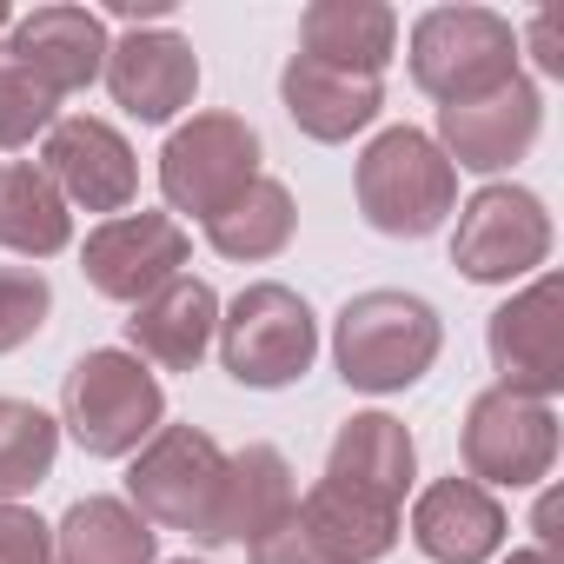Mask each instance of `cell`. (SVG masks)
<instances>
[{"instance_id":"cell-1","label":"cell","mask_w":564,"mask_h":564,"mask_svg":"<svg viewBox=\"0 0 564 564\" xmlns=\"http://www.w3.org/2000/svg\"><path fill=\"white\" fill-rule=\"evenodd\" d=\"M438 352H445L438 313L399 286H372V293L346 300L333 319V366L352 392H372V399L419 386L438 366Z\"/></svg>"},{"instance_id":"cell-2","label":"cell","mask_w":564,"mask_h":564,"mask_svg":"<svg viewBox=\"0 0 564 564\" xmlns=\"http://www.w3.org/2000/svg\"><path fill=\"white\" fill-rule=\"evenodd\" d=\"M352 193H359L366 226L386 239H432L458 213V173L438 153V140L419 127L372 133L352 166Z\"/></svg>"},{"instance_id":"cell-3","label":"cell","mask_w":564,"mask_h":564,"mask_svg":"<svg viewBox=\"0 0 564 564\" xmlns=\"http://www.w3.org/2000/svg\"><path fill=\"white\" fill-rule=\"evenodd\" d=\"M412 87L438 107L485 100L518 80V28L491 8H425L405 41Z\"/></svg>"},{"instance_id":"cell-4","label":"cell","mask_w":564,"mask_h":564,"mask_svg":"<svg viewBox=\"0 0 564 564\" xmlns=\"http://www.w3.org/2000/svg\"><path fill=\"white\" fill-rule=\"evenodd\" d=\"M61 425L87 458H133L166 425V392L127 346H100L74 359L61 386Z\"/></svg>"},{"instance_id":"cell-5","label":"cell","mask_w":564,"mask_h":564,"mask_svg":"<svg viewBox=\"0 0 564 564\" xmlns=\"http://www.w3.org/2000/svg\"><path fill=\"white\" fill-rule=\"evenodd\" d=\"M219 366L252 386V392H279V386H293L313 372L319 359V319L313 306L293 293V286H279V279H252L246 293H232V306H219Z\"/></svg>"},{"instance_id":"cell-6","label":"cell","mask_w":564,"mask_h":564,"mask_svg":"<svg viewBox=\"0 0 564 564\" xmlns=\"http://www.w3.org/2000/svg\"><path fill=\"white\" fill-rule=\"evenodd\" d=\"M219 478H226V452H219L213 432L160 425L127 465V505L153 531H193L206 544V524H213V505H219Z\"/></svg>"},{"instance_id":"cell-7","label":"cell","mask_w":564,"mask_h":564,"mask_svg":"<svg viewBox=\"0 0 564 564\" xmlns=\"http://www.w3.org/2000/svg\"><path fill=\"white\" fill-rule=\"evenodd\" d=\"M551 259V213L531 186H478L458 206V232H452V265L471 286H518L538 279Z\"/></svg>"},{"instance_id":"cell-8","label":"cell","mask_w":564,"mask_h":564,"mask_svg":"<svg viewBox=\"0 0 564 564\" xmlns=\"http://www.w3.org/2000/svg\"><path fill=\"white\" fill-rule=\"evenodd\" d=\"M259 180V133L239 113H193L160 147V193L173 213H193L199 226L232 206Z\"/></svg>"},{"instance_id":"cell-9","label":"cell","mask_w":564,"mask_h":564,"mask_svg":"<svg viewBox=\"0 0 564 564\" xmlns=\"http://www.w3.org/2000/svg\"><path fill=\"white\" fill-rule=\"evenodd\" d=\"M458 452H465V478L471 485H485V491H531L557 465V412L544 399H518V392L491 386V392H478L465 405Z\"/></svg>"},{"instance_id":"cell-10","label":"cell","mask_w":564,"mask_h":564,"mask_svg":"<svg viewBox=\"0 0 564 564\" xmlns=\"http://www.w3.org/2000/svg\"><path fill=\"white\" fill-rule=\"evenodd\" d=\"M193 259V239L173 213H113L87 232L80 246V272L87 286L113 306H140L153 300L160 286H173V279L186 272Z\"/></svg>"},{"instance_id":"cell-11","label":"cell","mask_w":564,"mask_h":564,"mask_svg":"<svg viewBox=\"0 0 564 564\" xmlns=\"http://www.w3.org/2000/svg\"><path fill=\"white\" fill-rule=\"evenodd\" d=\"M485 346H491V366H498V386L505 392L551 405L564 392V279L557 272H538L531 286H518L491 313Z\"/></svg>"},{"instance_id":"cell-12","label":"cell","mask_w":564,"mask_h":564,"mask_svg":"<svg viewBox=\"0 0 564 564\" xmlns=\"http://www.w3.org/2000/svg\"><path fill=\"white\" fill-rule=\"evenodd\" d=\"M41 173L61 186L67 206H87V213H127L133 193H140V160L127 147V133L113 120H94V113H61L41 140Z\"/></svg>"},{"instance_id":"cell-13","label":"cell","mask_w":564,"mask_h":564,"mask_svg":"<svg viewBox=\"0 0 564 564\" xmlns=\"http://www.w3.org/2000/svg\"><path fill=\"white\" fill-rule=\"evenodd\" d=\"M100 80H107V94H113L120 113H133L140 127H166L199 94V54L173 28H133V34H120L107 47Z\"/></svg>"},{"instance_id":"cell-14","label":"cell","mask_w":564,"mask_h":564,"mask_svg":"<svg viewBox=\"0 0 564 564\" xmlns=\"http://www.w3.org/2000/svg\"><path fill=\"white\" fill-rule=\"evenodd\" d=\"M538 127H544V94L518 74L511 87L485 94V100H465V107H438V153L452 160V173H505L518 166L531 147H538Z\"/></svg>"},{"instance_id":"cell-15","label":"cell","mask_w":564,"mask_h":564,"mask_svg":"<svg viewBox=\"0 0 564 564\" xmlns=\"http://www.w3.org/2000/svg\"><path fill=\"white\" fill-rule=\"evenodd\" d=\"M0 47H8L54 100H67V94H87L100 80L113 34H107V21L94 8H34V14H21L8 28Z\"/></svg>"},{"instance_id":"cell-16","label":"cell","mask_w":564,"mask_h":564,"mask_svg":"<svg viewBox=\"0 0 564 564\" xmlns=\"http://www.w3.org/2000/svg\"><path fill=\"white\" fill-rule=\"evenodd\" d=\"M505 505L471 478H432L412 498V544L432 564H491L505 551Z\"/></svg>"},{"instance_id":"cell-17","label":"cell","mask_w":564,"mask_h":564,"mask_svg":"<svg viewBox=\"0 0 564 564\" xmlns=\"http://www.w3.org/2000/svg\"><path fill=\"white\" fill-rule=\"evenodd\" d=\"M279 100H286L293 127L319 147H339L352 133H366L379 113H386V80L372 74H346V67H326V61H306L293 54L286 74H279Z\"/></svg>"},{"instance_id":"cell-18","label":"cell","mask_w":564,"mask_h":564,"mask_svg":"<svg viewBox=\"0 0 564 564\" xmlns=\"http://www.w3.org/2000/svg\"><path fill=\"white\" fill-rule=\"evenodd\" d=\"M293 511H300V485H293L286 452L279 445L226 452V478H219V505H213L206 544H252L272 524H286Z\"/></svg>"},{"instance_id":"cell-19","label":"cell","mask_w":564,"mask_h":564,"mask_svg":"<svg viewBox=\"0 0 564 564\" xmlns=\"http://www.w3.org/2000/svg\"><path fill=\"white\" fill-rule=\"evenodd\" d=\"M219 333V293L206 286V279H173V286H160L153 300L133 306L127 319V352L140 366H160V372H193L206 359Z\"/></svg>"},{"instance_id":"cell-20","label":"cell","mask_w":564,"mask_h":564,"mask_svg":"<svg viewBox=\"0 0 564 564\" xmlns=\"http://www.w3.org/2000/svg\"><path fill=\"white\" fill-rule=\"evenodd\" d=\"M326 478L372 498V505H386V511H399L412 478H419V445L392 412H352L339 425L333 452H326Z\"/></svg>"},{"instance_id":"cell-21","label":"cell","mask_w":564,"mask_h":564,"mask_svg":"<svg viewBox=\"0 0 564 564\" xmlns=\"http://www.w3.org/2000/svg\"><path fill=\"white\" fill-rule=\"evenodd\" d=\"M300 54L379 80L399 54V14L386 0H313L300 14Z\"/></svg>"},{"instance_id":"cell-22","label":"cell","mask_w":564,"mask_h":564,"mask_svg":"<svg viewBox=\"0 0 564 564\" xmlns=\"http://www.w3.org/2000/svg\"><path fill=\"white\" fill-rule=\"evenodd\" d=\"M300 524H306V538L319 544L326 564H379L399 544V511H386V505H372V498H359L333 478H319L300 498Z\"/></svg>"},{"instance_id":"cell-23","label":"cell","mask_w":564,"mask_h":564,"mask_svg":"<svg viewBox=\"0 0 564 564\" xmlns=\"http://www.w3.org/2000/svg\"><path fill=\"white\" fill-rule=\"evenodd\" d=\"M74 246V206L41 173V160H0V252L54 259Z\"/></svg>"},{"instance_id":"cell-24","label":"cell","mask_w":564,"mask_h":564,"mask_svg":"<svg viewBox=\"0 0 564 564\" xmlns=\"http://www.w3.org/2000/svg\"><path fill=\"white\" fill-rule=\"evenodd\" d=\"M61 564H160V531L127 498H80L54 524Z\"/></svg>"},{"instance_id":"cell-25","label":"cell","mask_w":564,"mask_h":564,"mask_svg":"<svg viewBox=\"0 0 564 564\" xmlns=\"http://www.w3.org/2000/svg\"><path fill=\"white\" fill-rule=\"evenodd\" d=\"M293 232H300V206H293V193L279 186V180H252L232 206H219L213 219H206V246L219 252V259H232V265H259V259H279L293 246Z\"/></svg>"},{"instance_id":"cell-26","label":"cell","mask_w":564,"mask_h":564,"mask_svg":"<svg viewBox=\"0 0 564 564\" xmlns=\"http://www.w3.org/2000/svg\"><path fill=\"white\" fill-rule=\"evenodd\" d=\"M61 458V419H47L28 399H0V505H21L54 478Z\"/></svg>"},{"instance_id":"cell-27","label":"cell","mask_w":564,"mask_h":564,"mask_svg":"<svg viewBox=\"0 0 564 564\" xmlns=\"http://www.w3.org/2000/svg\"><path fill=\"white\" fill-rule=\"evenodd\" d=\"M61 120V100L0 47V147L8 153H21V147H34V140H47V127Z\"/></svg>"},{"instance_id":"cell-28","label":"cell","mask_w":564,"mask_h":564,"mask_svg":"<svg viewBox=\"0 0 564 564\" xmlns=\"http://www.w3.org/2000/svg\"><path fill=\"white\" fill-rule=\"evenodd\" d=\"M54 313V286L41 265H0V359L21 352Z\"/></svg>"},{"instance_id":"cell-29","label":"cell","mask_w":564,"mask_h":564,"mask_svg":"<svg viewBox=\"0 0 564 564\" xmlns=\"http://www.w3.org/2000/svg\"><path fill=\"white\" fill-rule=\"evenodd\" d=\"M0 564H61L54 524L28 505H0Z\"/></svg>"},{"instance_id":"cell-30","label":"cell","mask_w":564,"mask_h":564,"mask_svg":"<svg viewBox=\"0 0 564 564\" xmlns=\"http://www.w3.org/2000/svg\"><path fill=\"white\" fill-rule=\"evenodd\" d=\"M246 557H252V564H326V557H319V544L306 538L300 511H293L286 524H272L265 538H252V544H246Z\"/></svg>"},{"instance_id":"cell-31","label":"cell","mask_w":564,"mask_h":564,"mask_svg":"<svg viewBox=\"0 0 564 564\" xmlns=\"http://www.w3.org/2000/svg\"><path fill=\"white\" fill-rule=\"evenodd\" d=\"M531 61L544 67V74H564V41H557V14H531Z\"/></svg>"},{"instance_id":"cell-32","label":"cell","mask_w":564,"mask_h":564,"mask_svg":"<svg viewBox=\"0 0 564 564\" xmlns=\"http://www.w3.org/2000/svg\"><path fill=\"white\" fill-rule=\"evenodd\" d=\"M107 14H113V21H133V28H140V21H160V28H166L173 0H107Z\"/></svg>"},{"instance_id":"cell-33","label":"cell","mask_w":564,"mask_h":564,"mask_svg":"<svg viewBox=\"0 0 564 564\" xmlns=\"http://www.w3.org/2000/svg\"><path fill=\"white\" fill-rule=\"evenodd\" d=\"M498 564H557L544 544H531V551H511V557H498Z\"/></svg>"},{"instance_id":"cell-34","label":"cell","mask_w":564,"mask_h":564,"mask_svg":"<svg viewBox=\"0 0 564 564\" xmlns=\"http://www.w3.org/2000/svg\"><path fill=\"white\" fill-rule=\"evenodd\" d=\"M14 28V8H8V0H0V34H8Z\"/></svg>"},{"instance_id":"cell-35","label":"cell","mask_w":564,"mask_h":564,"mask_svg":"<svg viewBox=\"0 0 564 564\" xmlns=\"http://www.w3.org/2000/svg\"><path fill=\"white\" fill-rule=\"evenodd\" d=\"M166 564H199V557H166Z\"/></svg>"}]
</instances>
